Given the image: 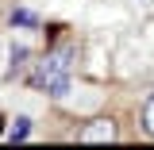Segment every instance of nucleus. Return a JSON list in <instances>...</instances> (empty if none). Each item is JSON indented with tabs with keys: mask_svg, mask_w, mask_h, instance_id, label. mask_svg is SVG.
<instances>
[{
	"mask_svg": "<svg viewBox=\"0 0 154 150\" xmlns=\"http://www.w3.org/2000/svg\"><path fill=\"white\" fill-rule=\"evenodd\" d=\"M69 54H73L69 46H62V50H54V54H46V58H42V62H38V73L31 77V81H35L38 89H42V85H46L50 77H58V73H66V69H69Z\"/></svg>",
	"mask_w": 154,
	"mask_h": 150,
	"instance_id": "f257e3e1",
	"label": "nucleus"
},
{
	"mask_svg": "<svg viewBox=\"0 0 154 150\" xmlns=\"http://www.w3.org/2000/svg\"><path fill=\"white\" fill-rule=\"evenodd\" d=\"M81 142H112L116 139V123L108 119V115H100V119H89L85 127H81V135H77Z\"/></svg>",
	"mask_w": 154,
	"mask_h": 150,
	"instance_id": "f03ea898",
	"label": "nucleus"
},
{
	"mask_svg": "<svg viewBox=\"0 0 154 150\" xmlns=\"http://www.w3.org/2000/svg\"><path fill=\"white\" fill-rule=\"evenodd\" d=\"M27 135H31V119H27V115H16V123L8 127V139H12V142H23Z\"/></svg>",
	"mask_w": 154,
	"mask_h": 150,
	"instance_id": "7ed1b4c3",
	"label": "nucleus"
},
{
	"mask_svg": "<svg viewBox=\"0 0 154 150\" xmlns=\"http://www.w3.org/2000/svg\"><path fill=\"white\" fill-rule=\"evenodd\" d=\"M46 93H50V96H66V93H69V73L50 77V81H46Z\"/></svg>",
	"mask_w": 154,
	"mask_h": 150,
	"instance_id": "20e7f679",
	"label": "nucleus"
},
{
	"mask_svg": "<svg viewBox=\"0 0 154 150\" xmlns=\"http://www.w3.org/2000/svg\"><path fill=\"white\" fill-rule=\"evenodd\" d=\"M143 127H146V135H154V93L146 96V104H143Z\"/></svg>",
	"mask_w": 154,
	"mask_h": 150,
	"instance_id": "39448f33",
	"label": "nucleus"
},
{
	"mask_svg": "<svg viewBox=\"0 0 154 150\" xmlns=\"http://www.w3.org/2000/svg\"><path fill=\"white\" fill-rule=\"evenodd\" d=\"M23 58H27V50H23V46H16V50H12V69H19V66H23Z\"/></svg>",
	"mask_w": 154,
	"mask_h": 150,
	"instance_id": "423d86ee",
	"label": "nucleus"
},
{
	"mask_svg": "<svg viewBox=\"0 0 154 150\" xmlns=\"http://www.w3.org/2000/svg\"><path fill=\"white\" fill-rule=\"evenodd\" d=\"M0 135H4V115H0Z\"/></svg>",
	"mask_w": 154,
	"mask_h": 150,
	"instance_id": "0eeeda50",
	"label": "nucleus"
}]
</instances>
